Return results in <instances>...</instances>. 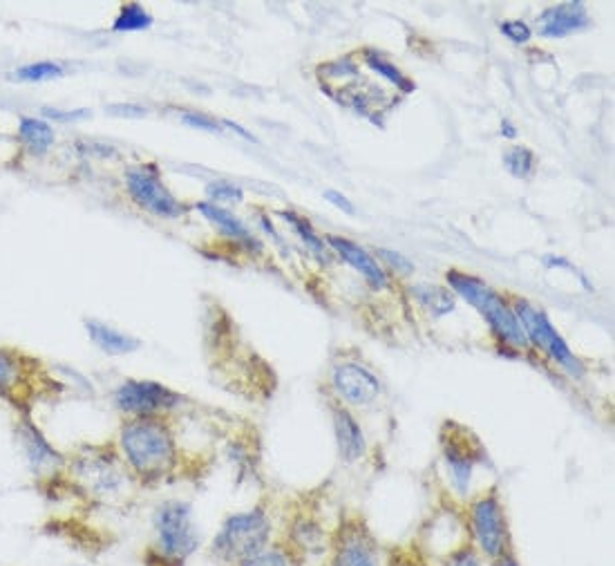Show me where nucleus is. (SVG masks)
<instances>
[{
	"label": "nucleus",
	"instance_id": "1",
	"mask_svg": "<svg viewBox=\"0 0 615 566\" xmlns=\"http://www.w3.org/2000/svg\"><path fill=\"white\" fill-rule=\"evenodd\" d=\"M119 446L132 473L144 481H162L177 466V443L162 419H130L121 428Z\"/></svg>",
	"mask_w": 615,
	"mask_h": 566
},
{
	"label": "nucleus",
	"instance_id": "2",
	"mask_svg": "<svg viewBox=\"0 0 615 566\" xmlns=\"http://www.w3.org/2000/svg\"><path fill=\"white\" fill-rule=\"evenodd\" d=\"M153 531L155 544L146 555L148 566H184L200 549V528L195 524L193 506L182 499L157 506Z\"/></svg>",
	"mask_w": 615,
	"mask_h": 566
},
{
	"label": "nucleus",
	"instance_id": "3",
	"mask_svg": "<svg viewBox=\"0 0 615 566\" xmlns=\"http://www.w3.org/2000/svg\"><path fill=\"white\" fill-rule=\"evenodd\" d=\"M271 520L262 508L229 515L211 542V558L224 566H235L269 549Z\"/></svg>",
	"mask_w": 615,
	"mask_h": 566
},
{
	"label": "nucleus",
	"instance_id": "4",
	"mask_svg": "<svg viewBox=\"0 0 615 566\" xmlns=\"http://www.w3.org/2000/svg\"><path fill=\"white\" fill-rule=\"evenodd\" d=\"M450 287L457 291L461 298H466V303L475 307L481 316L486 318L492 332L501 341L513 345L515 349L528 347V338L524 334L522 325L515 316V311L510 309L495 289H490L484 280L466 276V273L450 271L448 273Z\"/></svg>",
	"mask_w": 615,
	"mask_h": 566
},
{
	"label": "nucleus",
	"instance_id": "5",
	"mask_svg": "<svg viewBox=\"0 0 615 566\" xmlns=\"http://www.w3.org/2000/svg\"><path fill=\"white\" fill-rule=\"evenodd\" d=\"M52 390L39 361L12 347H0V399L25 408V403Z\"/></svg>",
	"mask_w": 615,
	"mask_h": 566
},
{
	"label": "nucleus",
	"instance_id": "6",
	"mask_svg": "<svg viewBox=\"0 0 615 566\" xmlns=\"http://www.w3.org/2000/svg\"><path fill=\"white\" fill-rule=\"evenodd\" d=\"M515 316L524 329L528 343H533L535 347L542 349V352L548 358H553L566 374L575 376V379L577 376H584V365L580 363V358L571 352V347L566 345V341L551 325V320H548L542 309L533 307L528 300H517Z\"/></svg>",
	"mask_w": 615,
	"mask_h": 566
},
{
	"label": "nucleus",
	"instance_id": "7",
	"mask_svg": "<svg viewBox=\"0 0 615 566\" xmlns=\"http://www.w3.org/2000/svg\"><path fill=\"white\" fill-rule=\"evenodd\" d=\"M182 403V394L157 381L130 379L115 392V405L135 419H155L159 414L175 410Z\"/></svg>",
	"mask_w": 615,
	"mask_h": 566
},
{
	"label": "nucleus",
	"instance_id": "8",
	"mask_svg": "<svg viewBox=\"0 0 615 566\" xmlns=\"http://www.w3.org/2000/svg\"><path fill=\"white\" fill-rule=\"evenodd\" d=\"M472 535L479 546V553L486 555L490 562H495L501 555L510 553V533L504 506L497 495H486L477 499L470 508Z\"/></svg>",
	"mask_w": 615,
	"mask_h": 566
},
{
	"label": "nucleus",
	"instance_id": "9",
	"mask_svg": "<svg viewBox=\"0 0 615 566\" xmlns=\"http://www.w3.org/2000/svg\"><path fill=\"white\" fill-rule=\"evenodd\" d=\"M128 193L141 209L159 215V218H179L184 213L182 202L168 191L166 184L155 171L148 168H135L126 175Z\"/></svg>",
	"mask_w": 615,
	"mask_h": 566
},
{
	"label": "nucleus",
	"instance_id": "10",
	"mask_svg": "<svg viewBox=\"0 0 615 566\" xmlns=\"http://www.w3.org/2000/svg\"><path fill=\"white\" fill-rule=\"evenodd\" d=\"M74 479L81 486V493L94 499H108L119 493L123 473L117 466V457H103L97 452L83 455L74 461Z\"/></svg>",
	"mask_w": 615,
	"mask_h": 566
},
{
	"label": "nucleus",
	"instance_id": "11",
	"mask_svg": "<svg viewBox=\"0 0 615 566\" xmlns=\"http://www.w3.org/2000/svg\"><path fill=\"white\" fill-rule=\"evenodd\" d=\"M336 392L352 405H369L381 394V381L358 363H340L331 372Z\"/></svg>",
	"mask_w": 615,
	"mask_h": 566
},
{
	"label": "nucleus",
	"instance_id": "12",
	"mask_svg": "<svg viewBox=\"0 0 615 566\" xmlns=\"http://www.w3.org/2000/svg\"><path fill=\"white\" fill-rule=\"evenodd\" d=\"M329 566H381L376 544L365 528L349 526L340 531L338 542L331 549Z\"/></svg>",
	"mask_w": 615,
	"mask_h": 566
},
{
	"label": "nucleus",
	"instance_id": "13",
	"mask_svg": "<svg viewBox=\"0 0 615 566\" xmlns=\"http://www.w3.org/2000/svg\"><path fill=\"white\" fill-rule=\"evenodd\" d=\"M591 25V18L586 14V7L580 0L573 3H562L542 12L537 18V32L546 39H564L573 32H580Z\"/></svg>",
	"mask_w": 615,
	"mask_h": 566
},
{
	"label": "nucleus",
	"instance_id": "14",
	"mask_svg": "<svg viewBox=\"0 0 615 566\" xmlns=\"http://www.w3.org/2000/svg\"><path fill=\"white\" fill-rule=\"evenodd\" d=\"M443 452H446V464L450 470L452 486L457 488L459 495H468L470 481H472V470L479 461V448L475 441L463 443L454 437H448V441L443 443Z\"/></svg>",
	"mask_w": 615,
	"mask_h": 566
},
{
	"label": "nucleus",
	"instance_id": "15",
	"mask_svg": "<svg viewBox=\"0 0 615 566\" xmlns=\"http://www.w3.org/2000/svg\"><path fill=\"white\" fill-rule=\"evenodd\" d=\"M18 439H21L25 457L30 459V464L34 466V470L61 468L65 464V459L54 450L52 443L41 435V430L34 426L27 414L23 417L21 426H18Z\"/></svg>",
	"mask_w": 615,
	"mask_h": 566
},
{
	"label": "nucleus",
	"instance_id": "16",
	"mask_svg": "<svg viewBox=\"0 0 615 566\" xmlns=\"http://www.w3.org/2000/svg\"><path fill=\"white\" fill-rule=\"evenodd\" d=\"M327 244L331 249L340 253V258L352 264V267L358 273H363L369 285L376 287V289H381V287L387 285V276H385V271L381 269V264H378L372 256H369V253L363 247H358V244L349 242L345 238H338V235H329Z\"/></svg>",
	"mask_w": 615,
	"mask_h": 566
},
{
	"label": "nucleus",
	"instance_id": "17",
	"mask_svg": "<svg viewBox=\"0 0 615 566\" xmlns=\"http://www.w3.org/2000/svg\"><path fill=\"white\" fill-rule=\"evenodd\" d=\"M85 329H88L90 341L97 345L103 354L126 356V354L137 352V349L141 347L139 338L126 334V332H119V329L110 327L106 323H99V320H85Z\"/></svg>",
	"mask_w": 615,
	"mask_h": 566
},
{
	"label": "nucleus",
	"instance_id": "18",
	"mask_svg": "<svg viewBox=\"0 0 615 566\" xmlns=\"http://www.w3.org/2000/svg\"><path fill=\"white\" fill-rule=\"evenodd\" d=\"M334 430L338 441V452L345 461H356L365 455V437L356 419L343 408L334 410Z\"/></svg>",
	"mask_w": 615,
	"mask_h": 566
},
{
	"label": "nucleus",
	"instance_id": "19",
	"mask_svg": "<svg viewBox=\"0 0 615 566\" xmlns=\"http://www.w3.org/2000/svg\"><path fill=\"white\" fill-rule=\"evenodd\" d=\"M18 135H21L23 146L32 155H45L54 144V130L43 119L23 117L21 124H18Z\"/></svg>",
	"mask_w": 615,
	"mask_h": 566
},
{
	"label": "nucleus",
	"instance_id": "20",
	"mask_svg": "<svg viewBox=\"0 0 615 566\" xmlns=\"http://www.w3.org/2000/svg\"><path fill=\"white\" fill-rule=\"evenodd\" d=\"M197 211H200L206 220H211L215 226H220V229L226 233V235H231V238H235V240H244V242H251V244H258L255 242L253 238H251V233H249V229H246V226L235 218V215L231 213V211H226V209H220V206H215V204H208V202H200L195 206Z\"/></svg>",
	"mask_w": 615,
	"mask_h": 566
},
{
	"label": "nucleus",
	"instance_id": "21",
	"mask_svg": "<svg viewBox=\"0 0 615 566\" xmlns=\"http://www.w3.org/2000/svg\"><path fill=\"white\" fill-rule=\"evenodd\" d=\"M412 291H414V296L421 300V305L428 307L430 314L434 316H446L448 311L454 309V296L446 289L432 287V285H419Z\"/></svg>",
	"mask_w": 615,
	"mask_h": 566
},
{
	"label": "nucleus",
	"instance_id": "22",
	"mask_svg": "<svg viewBox=\"0 0 615 566\" xmlns=\"http://www.w3.org/2000/svg\"><path fill=\"white\" fill-rule=\"evenodd\" d=\"M153 25V16H150L144 7L137 3H128L121 7L112 30L115 32H144Z\"/></svg>",
	"mask_w": 615,
	"mask_h": 566
},
{
	"label": "nucleus",
	"instance_id": "23",
	"mask_svg": "<svg viewBox=\"0 0 615 566\" xmlns=\"http://www.w3.org/2000/svg\"><path fill=\"white\" fill-rule=\"evenodd\" d=\"M61 74H63V68L59 63L43 61V63H30V65H25V68L16 70L14 79L27 81V83H41V81H50V79L61 77Z\"/></svg>",
	"mask_w": 615,
	"mask_h": 566
},
{
	"label": "nucleus",
	"instance_id": "24",
	"mask_svg": "<svg viewBox=\"0 0 615 566\" xmlns=\"http://www.w3.org/2000/svg\"><path fill=\"white\" fill-rule=\"evenodd\" d=\"M367 63H369V68L381 74V77H385L390 83H394V86L401 88L403 92H410L414 88L412 83L399 72V68H396V65H392V63H387L381 54L367 52Z\"/></svg>",
	"mask_w": 615,
	"mask_h": 566
},
{
	"label": "nucleus",
	"instance_id": "25",
	"mask_svg": "<svg viewBox=\"0 0 615 566\" xmlns=\"http://www.w3.org/2000/svg\"><path fill=\"white\" fill-rule=\"evenodd\" d=\"M504 162H506L508 171L513 173L515 177H528V175L533 173V168H535L533 153L528 148H522V146L510 148L508 153H506V157H504Z\"/></svg>",
	"mask_w": 615,
	"mask_h": 566
},
{
	"label": "nucleus",
	"instance_id": "26",
	"mask_svg": "<svg viewBox=\"0 0 615 566\" xmlns=\"http://www.w3.org/2000/svg\"><path fill=\"white\" fill-rule=\"evenodd\" d=\"M282 218H285L287 222H291V226L293 229H296V233L300 235L302 240H305V244L307 247L316 253L318 258H325V251H327V244L318 238V235L314 233V229H311V224L309 222H305V220H300L298 215H293V213H282Z\"/></svg>",
	"mask_w": 615,
	"mask_h": 566
},
{
	"label": "nucleus",
	"instance_id": "27",
	"mask_svg": "<svg viewBox=\"0 0 615 566\" xmlns=\"http://www.w3.org/2000/svg\"><path fill=\"white\" fill-rule=\"evenodd\" d=\"M235 566H291L287 551L282 549H264L262 553L253 555V558L244 560Z\"/></svg>",
	"mask_w": 615,
	"mask_h": 566
},
{
	"label": "nucleus",
	"instance_id": "28",
	"mask_svg": "<svg viewBox=\"0 0 615 566\" xmlns=\"http://www.w3.org/2000/svg\"><path fill=\"white\" fill-rule=\"evenodd\" d=\"M499 30L513 43H528L533 36V30L524 21H504L499 25Z\"/></svg>",
	"mask_w": 615,
	"mask_h": 566
},
{
	"label": "nucleus",
	"instance_id": "29",
	"mask_svg": "<svg viewBox=\"0 0 615 566\" xmlns=\"http://www.w3.org/2000/svg\"><path fill=\"white\" fill-rule=\"evenodd\" d=\"M208 195L220 202H242V188L226 182H217L208 186Z\"/></svg>",
	"mask_w": 615,
	"mask_h": 566
},
{
	"label": "nucleus",
	"instance_id": "30",
	"mask_svg": "<svg viewBox=\"0 0 615 566\" xmlns=\"http://www.w3.org/2000/svg\"><path fill=\"white\" fill-rule=\"evenodd\" d=\"M182 121L186 126L200 128L206 132H222L220 121H215L213 117H206L202 115V112H182Z\"/></svg>",
	"mask_w": 615,
	"mask_h": 566
},
{
	"label": "nucleus",
	"instance_id": "31",
	"mask_svg": "<svg viewBox=\"0 0 615 566\" xmlns=\"http://www.w3.org/2000/svg\"><path fill=\"white\" fill-rule=\"evenodd\" d=\"M378 256H383V258L390 260L392 267H396V269L403 271V273L414 271V264L408 258H403L401 253H394V251H387V249H378Z\"/></svg>",
	"mask_w": 615,
	"mask_h": 566
},
{
	"label": "nucleus",
	"instance_id": "32",
	"mask_svg": "<svg viewBox=\"0 0 615 566\" xmlns=\"http://www.w3.org/2000/svg\"><path fill=\"white\" fill-rule=\"evenodd\" d=\"M45 117L50 119H59V121H77V119H83V117H90V110H72V112H63V110H52V108H45L43 110Z\"/></svg>",
	"mask_w": 615,
	"mask_h": 566
},
{
	"label": "nucleus",
	"instance_id": "33",
	"mask_svg": "<svg viewBox=\"0 0 615 566\" xmlns=\"http://www.w3.org/2000/svg\"><path fill=\"white\" fill-rule=\"evenodd\" d=\"M450 566H481L479 555L472 549H461L459 553L452 555Z\"/></svg>",
	"mask_w": 615,
	"mask_h": 566
},
{
	"label": "nucleus",
	"instance_id": "34",
	"mask_svg": "<svg viewBox=\"0 0 615 566\" xmlns=\"http://www.w3.org/2000/svg\"><path fill=\"white\" fill-rule=\"evenodd\" d=\"M108 112H110V115H115V117L137 119V117H144L148 110L141 108V106H126V103H121V106H110Z\"/></svg>",
	"mask_w": 615,
	"mask_h": 566
},
{
	"label": "nucleus",
	"instance_id": "35",
	"mask_svg": "<svg viewBox=\"0 0 615 566\" xmlns=\"http://www.w3.org/2000/svg\"><path fill=\"white\" fill-rule=\"evenodd\" d=\"M325 200H327L329 204L338 206V209L343 211V213H347V215H354V213H356V211H354V204L349 202L343 193H338V191H327V193H325Z\"/></svg>",
	"mask_w": 615,
	"mask_h": 566
},
{
	"label": "nucleus",
	"instance_id": "36",
	"mask_svg": "<svg viewBox=\"0 0 615 566\" xmlns=\"http://www.w3.org/2000/svg\"><path fill=\"white\" fill-rule=\"evenodd\" d=\"M492 566H522V564H519V560L515 558V553L510 551V553L501 555V558H497L495 562H492Z\"/></svg>",
	"mask_w": 615,
	"mask_h": 566
},
{
	"label": "nucleus",
	"instance_id": "37",
	"mask_svg": "<svg viewBox=\"0 0 615 566\" xmlns=\"http://www.w3.org/2000/svg\"><path fill=\"white\" fill-rule=\"evenodd\" d=\"M222 126H226V128H231V130H235V132H238V135H240L242 139H246V141H255V137L251 135V132H249V130H244V128H242L240 124H233V121H224V124H222Z\"/></svg>",
	"mask_w": 615,
	"mask_h": 566
},
{
	"label": "nucleus",
	"instance_id": "38",
	"mask_svg": "<svg viewBox=\"0 0 615 566\" xmlns=\"http://www.w3.org/2000/svg\"><path fill=\"white\" fill-rule=\"evenodd\" d=\"M501 135H506L508 139H515L517 130H515L513 124H510V121H504V124H501Z\"/></svg>",
	"mask_w": 615,
	"mask_h": 566
},
{
	"label": "nucleus",
	"instance_id": "39",
	"mask_svg": "<svg viewBox=\"0 0 615 566\" xmlns=\"http://www.w3.org/2000/svg\"><path fill=\"white\" fill-rule=\"evenodd\" d=\"M405 566H419V564H405Z\"/></svg>",
	"mask_w": 615,
	"mask_h": 566
}]
</instances>
